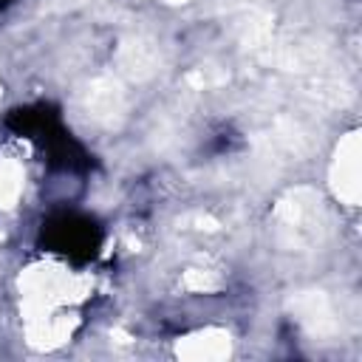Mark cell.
<instances>
[{"instance_id": "obj_1", "label": "cell", "mask_w": 362, "mask_h": 362, "mask_svg": "<svg viewBox=\"0 0 362 362\" xmlns=\"http://www.w3.org/2000/svg\"><path fill=\"white\" fill-rule=\"evenodd\" d=\"M42 238L51 252H62L74 260H85L99 246V229L82 215H57L45 223Z\"/></svg>"}]
</instances>
